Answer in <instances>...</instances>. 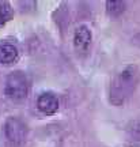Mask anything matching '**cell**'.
Returning a JSON list of instances; mask_svg holds the SVG:
<instances>
[{
  "mask_svg": "<svg viewBox=\"0 0 140 147\" xmlns=\"http://www.w3.org/2000/svg\"><path fill=\"white\" fill-rule=\"evenodd\" d=\"M140 80V71L136 65H128L114 76L110 84V102L116 106L124 105L135 93Z\"/></svg>",
  "mask_w": 140,
  "mask_h": 147,
  "instance_id": "1",
  "label": "cell"
},
{
  "mask_svg": "<svg viewBox=\"0 0 140 147\" xmlns=\"http://www.w3.org/2000/svg\"><path fill=\"white\" fill-rule=\"evenodd\" d=\"M29 87H30V84H29V79H27L26 74L16 71L7 76L4 94L11 101H22L29 94Z\"/></svg>",
  "mask_w": 140,
  "mask_h": 147,
  "instance_id": "2",
  "label": "cell"
},
{
  "mask_svg": "<svg viewBox=\"0 0 140 147\" xmlns=\"http://www.w3.org/2000/svg\"><path fill=\"white\" fill-rule=\"evenodd\" d=\"M4 134L5 138L12 144H22L26 139V125L16 117H10L4 124Z\"/></svg>",
  "mask_w": 140,
  "mask_h": 147,
  "instance_id": "3",
  "label": "cell"
},
{
  "mask_svg": "<svg viewBox=\"0 0 140 147\" xmlns=\"http://www.w3.org/2000/svg\"><path fill=\"white\" fill-rule=\"evenodd\" d=\"M37 106L44 115H53L59 109V100L52 93H42L37 100Z\"/></svg>",
  "mask_w": 140,
  "mask_h": 147,
  "instance_id": "4",
  "label": "cell"
},
{
  "mask_svg": "<svg viewBox=\"0 0 140 147\" xmlns=\"http://www.w3.org/2000/svg\"><path fill=\"white\" fill-rule=\"evenodd\" d=\"M91 44V32L87 26H79L73 34V45L78 52H86Z\"/></svg>",
  "mask_w": 140,
  "mask_h": 147,
  "instance_id": "5",
  "label": "cell"
},
{
  "mask_svg": "<svg viewBox=\"0 0 140 147\" xmlns=\"http://www.w3.org/2000/svg\"><path fill=\"white\" fill-rule=\"evenodd\" d=\"M18 57H19V52L15 45L8 42L0 44V63L12 64L18 60Z\"/></svg>",
  "mask_w": 140,
  "mask_h": 147,
  "instance_id": "6",
  "label": "cell"
},
{
  "mask_svg": "<svg viewBox=\"0 0 140 147\" xmlns=\"http://www.w3.org/2000/svg\"><path fill=\"white\" fill-rule=\"evenodd\" d=\"M127 142L131 147L140 146V121H133L127 129Z\"/></svg>",
  "mask_w": 140,
  "mask_h": 147,
  "instance_id": "7",
  "label": "cell"
},
{
  "mask_svg": "<svg viewBox=\"0 0 140 147\" xmlns=\"http://www.w3.org/2000/svg\"><path fill=\"white\" fill-rule=\"evenodd\" d=\"M124 1H106V10L112 16H118L125 11Z\"/></svg>",
  "mask_w": 140,
  "mask_h": 147,
  "instance_id": "8",
  "label": "cell"
},
{
  "mask_svg": "<svg viewBox=\"0 0 140 147\" xmlns=\"http://www.w3.org/2000/svg\"><path fill=\"white\" fill-rule=\"evenodd\" d=\"M12 16V8L8 1H0V26Z\"/></svg>",
  "mask_w": 140,
  "mask_h": 147,
  "instance_id": "9",
  "label": "cell"
}]
</instances>
